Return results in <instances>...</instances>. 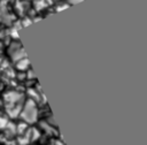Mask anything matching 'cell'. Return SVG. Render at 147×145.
<instances>
[{
	"label": "cell",
	"mask_w": 147,
	"mask_h": 145,
	"mask_svg": "<svg viewBox=\"0 0 147 145\" xmlns=\"http://www.w3.org/2000/svg\"><path fill=\"white\" fill-rule=\"evenodd\" d=\"M37 115H38V110H37V106L34 104L33 100L29 99L25 105L22 107V112H21V117L23 121H25L26 123H34L37 121Z\"/></svg>",
	"instance_id": "6da1fadb"
},
{
	"label": "cell",
	"mask_w": 147,
	"mask_h": 145,
	"mask_svg": "<svg viewBox=\"0 0 147 145\" xmlns=\"http://www.w3.org/2000/svg\"><path fill=\"white\" fill-rule=\"evenodd\" d=\"M23 99V96L18 92L15 91H9L5 94V102L8 106H15V105H21V101Z\"/></svg>",
	"instance_id": "7a4b0ae2"
},
{
	"label": "cell",
	"mask_w": 147,
	"mask_h": 145,
	"mask_svg": "<svg viewBox=\"0 0 147 145\" xmlns=\"http://www.w3.org/2000/svg\"><path fill=\"white\" fill-rule=\"evenodd\" d=\"M16 67L18 70H25L29 67V60L26 58H23L18 61H16Z\"/></svg>",
	"instance_id": "3957f363"
},
{
	"label": "cell",
	"mask_w": 147,
	"mask_h": 145,
	"mask_svg": "<svg viewBox=\"0 0 147 145\" xmlns=\"http://www.w3.org/2000/svg\"><path fill=\"white\" fill-rule=\"evenodd\" d=\"M8 125V120L6 117H0V128H5Z\"/></svg>",
	"instance_id": "277c9868"
},
{
	"label": "cell",
	"mask_w": 147,
	"mask_h": 145,
	"mask_svg": "<svg viewBox=\"0 0 147 145\" xmlns=\"http://www.w3.org/2000/svg\"><path fill=\"white\" fill-rule=\"evenodd\" d=\"M68 7H69V5H68V3H65V5H61V6H59V8H56V10L59 12V10L65 9V8H68Z\"/></svg>",
	"instance_id": "5b68a950"
},
{
	"label": "cell",
	"mask_w": 147,
	"mask_h": 145,
	"mask_svg": "<svg viewBox=\"0 0 147 145\" xmlns=\"http://www.w3.org/2000/svg\"><path fill=\"white\" fill-rule=\"evenodd\" d=\"M80 1H83V0H68V2H69L68 5H72V3L75 5V3H78V2H80Z\"/></svg>",
	"instance_id": "8992f818"
}]
</instances>
